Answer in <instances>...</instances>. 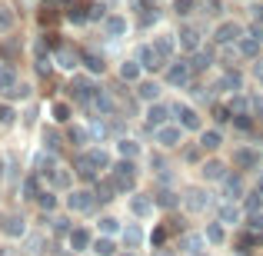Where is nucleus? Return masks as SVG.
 I'll return each instance as SVG.
<instances>
[{"label":"nucleus","mask_w":263,"mask_h":256,"mask_svg":"<svg viewBox=\"0 0 263 256\" xmlns=\"http://www.w3.org/2000/svg\"><path fill=\"white\" fill-rule=\"evenodd\" d=\"M260 163H263V147L260 143H237L233 147V153H230V167L237 170V173H257L260 170Z\"/></svg>","instance_id":"1"},{"label":"nucleus","mask_w":263,"mask_h":256,"mask_svg":"<svg viewBox=\"0 0 263 256\" xmlns=\"http://www.w3.org/2000/svg\"><path fill=\"white\" fill-rule=\"evenodd\" d=\"M203 37H206V30L200 27V20H197V17H193V20H180V27H177L180 53H197L200 47H206V44H203Z\"/></svg>","instance_id":"2"},{"label":"nucleus","mask_w":263,"mask_h":256,"mask_svg":"<svg viewBox=\"0 0 263 256\" xmlns=\"http://www.w3.org/2000/svg\"><path fill=\"white\" fill-rule=\"evenodd\" d=\"M243 30H247V24H233V17H220V24H213L210 27V40H213V47H237V40L243 37Z\"/></svg>","instance_id":"3"},{"label":"nucleus","mask_w":263,"mask_h":256,"mask_svg":"<svg viewBox=\"0 0 263 256\" xmlns=\"http://www.w3.org/2000/svg\"><path fill=\"white\" fill-rule=\"evenodd\" d=\"M210 190H206V183H193L186 186V190H180V206H183L186 213H193V216H200V213L210 210Z\"/></svg>","instance_id":"4"},{"label":"nucleus","mask_w":263,"mask_h":256,"mask_svg":"<svg viewBox=\"0 0 263 256\" xmlns=\"http://www.w3.org/2000/svg\"><path fill=\"white\" fill-rule=\"evenodd\" d=\"M160 80H163V87L167 90H186L190 87V80H193V73H190V64H186L183 57H177V60H170L167 67H163V73H160Z\"/></svg>","instance_id":"5"},{"label":"nucleus","mask_w":263,"mask_h":256,"mask_svg":"<svg viewBox=\"0 0 263 256\" xmlns=\"http://www.w3.org/2000/svg\"><path fill=\"white\" fill-rule=\"evenodd\" d=\"M183 140H186V130L180 127L177 120H170V123H163V127L154 130V143H157V150H163V153L180 150V147H183Z\"/></svg>","instance_id":"6"},{"label":"nucleus","mask_w":263,"mask_h":256,"mask_svg":"<svg viewBox=\"0 0 263 256\" xmlns=\"http://www.w3.org/2000/svg\"><path fill=\"white\" fill-rule=\"evenodd\" d=\"M137 160H117L114 167H110V180H114L117 193H134L137 190Z\"/></svg>","instance_id":"7"},{"label":"nucleus","mask_w":263,"mask_h":256,"mask_svg":"<svg viewBox=\"0 0 263 256\" xmlns=\"http://www.w3.org/2000/svg\"><path fill=\"white\" fill-rule=\"evenodd\" d=\"M217 220L227 230H243V220H247L243 203H237V200H217Z\"/></svg>","instance_id":"8"},{"label":"nucleus","mask_w":263,"mask_h":256,"mask_svg":"<svg viewBox=\"0 0 263 256\" xmlns=\"http://www.w3.org/2000/svg\"><path fill=\"white\" fill-rule=\"evenodd\" d=\"M150 44L157 47V53H160L167 64L180 57V44H177V30H174V27H163V30H157L154 37H150Z\"/></svg>","instance_id":"9"},{"label":"nucleus","mask_w":263,"mask_h":256,"mask_svg":"<svg viewBox=\"0 0 263 256\" xmlns=\"http://www.w3.org/2000/svg\"><path fill=\"white\" fill-rule=\"evenodd\" d=\"M134 60L143 67V73H163V67H167V60H163L160 53H157V47L150 44V40H143V44L137 47Z\"/></svg>","instance_id":"10"},{"label":"nucleus","mask_w":263,"mask_h":256,"mask_svg":"<svg viewBox=\"0 0 263 256\" xmlns=\"http://www.w3.org/2000/svg\"><path fill=\"white\" fill-rule=\"evenodd\" d=\"M200 173V183H223V176L230 173V167H227V160H220L217 153H210V156H203V163L197 167Z\"/></svg>","instance_id":"11"},{"label":"nucleus","mask_w":263,"mask_h":256,"mask_svg":"<svg viewBox=\"0 0 263 256\" xmlns=\"http://www.w3.org/2000/svg\"><path fill=\"white\" fill-rule=\"evenodd\" d=\"M197 143H200V150H203L206 156H210V153H220V150H223V143H227L223 127H217V123H206V127L197 133Z\"/></svg>","instance_id":"12"},{"label":"nucleus","mask_w":263,"mask_h":256,"mask_svg":"<svg viewBox=\"0 0 263 256\" xmlns=\"http://www.w3.org/2000/svg\"><path fill=\"white\" fill-rule=\"evenodd\" d=\"M170 120H174V107H170V103H163V100L143 103V123H147L150 130L163 127V123H170Z\"/></svg>","instance_id":"13"},{"label":"nucleus","mask_w":263,"mask_h":256,"mask_svg":"<svg viewBox=\"0 0 263 256\" xmlns=\"http://www.w3.org/2000/svg\"><path fill=\"white\" fill-rule=\"evenodd\" d=\"M134 87H137L134 93H137V100H140V103H157V100H163V90H167L160 77H157V80H150V73L140 80V84H134Z\"/></svg>","instance_id":"14"},{"label":"nucleus","mask_w":263,"mask_h":256,"mask_svg":"<svg viewBox=\"0 0 263 256\" xmlns=\"http://www.w3.org/2000/svg\"><path fill=\"white\" fill-rule=\"evenodd\" d=\"M93 206H97V193L93 190H67V210L90 213Z\"/></svg>","instance_id":"15"},{"label":"nucleus","mask_w":263,"mask_h":256,"mask_svg":"<svg viewBox=\"0 0 263 256\" xmlns=\"http://www.w3.org/2000/svg\"><path fill=\"white\" fill-rule=\"evenodd\" d=\"M103 30H107V37H114V40L127 37V33H130L127 13H107V17H103Z\"/></svg>","instance_id":"16"},{"label":"nucleus","mask_w":263,"mask_h":256,"mask_svg":"<svg viewBox=\"0 0 263 256\" xmlns=\"http://www.w3.org/2000/svg\"><path fill=\"white\" fill-rule=\"evenodd\" d=\"M154 210H157V203H154V196H147V193H130V213H134L137 220H147V216H154Z\"/></svg>","instance_id":"17"},{"label":"nucleus","mask_w":263,"mask_h":256,"mask_svg":"<svg viewBox=\"0 0 263 256\" xmlns=\"http://www.w3.org/2000/svg\"><path fill=\"white\" fill-rule=\"evenodd\" d=\"M114 150H117L120 160H140V156H143V143L137 140V136H120Z\"/></svg>","instance_id":"18"},{"label":"nucleus","mask_w":263,"mask_h":256,"mask_svg":"<svg viewBox=\"0 0 263 256\" xmlns=\"http://www.w3.org/2000/svg\"><path fill=\"white\" fill-rule=\"evenodd\" d=\"M67 243H70V253H84L93 246V237H90L87 226H73L70 233H67Z\"/></svg>","instance_id":"19"},{"label":"nucleus","mask_w":263,"mask_h":256,"mask_svg":"<svg viewBox=\"0 0 263 256\" xmlns=\"http://www.w3.org/2000/svg\"><path fill=\"white\" fill-rule=\"evenodd\" d=\"M203 240H206V246H223L227 243V226L220 223V220H210V223H203Z\"/></svg>","instance_id":"20"},{"label":"nucleus","mask_w":263,"mask_h":256,"mask_svg":"<svg viewBox=\"0 0 263 256\" xmlns=\"http://www.w3.org/2000/svg\"><path fill=\"white\" fill-rule=\"evenodd\" d=\"M117 77H120L123 84H140V80L147 77V73H143V67L137 64L134 57H130V60H123V64L117 67Z\"/></svg>","instance_id":"21"},{"label":"nucleus","mask_w":263,"mask_h":256,"mask_svg":"<svg viewBox=\"0 0 263 256\" xmlns=\"http://www.w3.org/2000/svg\"><path fill=\"white\" fill-rule=\"evenodd\" d=\"M53 60H57V67H60V70H67V73H73V70L80 67V53L70 50V47H57Z\"/></svg>","instance_id":"22"},{"label":"nucleus","mask_w":263,"mask_h":256,"mask_svg":"<svg viewBox=\"0 0 263 256\" xmlns=\"http://www.w3.org/2000/svg\"><path fill=\"white\" fill-rule=\"evenodd\" d=\"M260 50H263V40L250 37V33H243V37L237 40V53H240V57H247V60H257Z\"/></svg>","instance_id":"23"},{"label":"nucleus","mask_w":263,"mask_h":256,"mask_svg":"<svg viewBox=\"0 0 263 256\" xmlns=\"http://www.w3.org/2000/svg\"><path fill=\"white\" fill-rule=\"evenodd\" d=\"M203 150H200V143L197 140H193V143H186L183 140V147H180V160H183V163H190V167H200V163H203Z\"/></svg>","instance_id":"24"},{"label":"nucleus","mask_w":263,"mask_h":256,"mask_svg":"<svg viewBox=\"0 0 263 256\" xmlns=\"http://www.w3.org/2000/svg\"><path fill=\"white\" fill-rule=\"evenodd\" d=\"M197 7H200V0H170V10L180 20H193L197 17Z\"/></svg>","instance_id":"25"},{"label":"nucleus","mask_w":263,"mask_h":256,"mask_svg":"<svg viewBox=\"0 0 263 256\" xmlns=\"http://www.w3.org/2000/svg\"><path fill=\"white\" fill-rule=\"evenodd\" d=\"M87 160H90V167H93L97 173L114 167V160H110V153H107V150H100V147H90V150H87Z\"/></svg>","instance_id":"26"},{"label":"nucleus","mask_w":263,"mask_h":256,"mask_svg":"<svg viewBox=\"0 0 263 256\" xmlns=\"http://www.w3.org/2000/svg\"><path fill=\"white\" fill-rule=\"evenodd\" d=\"M47 180H50L57 190H73V176H70V170H67V167H53L50 173H47Z\"/></svg>","instance_id":"27"},{"label":"nucleus","mask_w":263,"mask_h":256,"mask_svg":"<svg viewBox=\"0 0 263 256\" xmlns=\"http://www.w3.org/2000/svg\"><path fill=\"white\" fill-rule=\"evenodd\" d=\"M120 237H123V243H127L130 250H137V246L147 240V237H143V230H140V223H127V226L120 230Z\"/></svg>","instance_id":"28"},{"label":"nucleus","mask_w":263,"mask_h":256,"mask_svg":"<svg viewBox=\"0 0 263 256\" xmlns=\"http://www.w3.org/2000/svg\"><path fill=\"white\" fill-rule=\"evenodd\" d=\"M180 246H183V253H200L206 246V240H203V233H183V240H180Z\"/></svg>","instance_id":"29"},{"label":"nucleus","mask_w":263,"mask_h":256,"mask_svg":"<svg viewBox=\"0 0 263 256\" xmlns=\"http://www.w3.org/2000/svg\"><path fill=\"white\" fill-rule=\"evenodd\" d=\"M90 250H93V256H117V243L114 237H97Z\"/></svg>","instance_id":"30"},{"label":"nucleus","mask_w":263,"mask_h":256,"mask_svg":"<svg viewBox=\"0 0 263 256\" xmlns=\"http://www.w3.org/2000/svg\"><path fill=\"white\" fill-rule=\"evenodd\" d=\"M4 233L7 237H27V220L24 216H7L4 220Z\"/></svg>","instance_id":"31"},{"label":"nucleus","mask_w":263,"mask_h":256,"mask_svg":"<svg viewBox=\"0 0 263 256\" xmlns=\"http://www.w3.org/2000/svg\"><path fill=\"white\" fill-rule=\"evenodd\" d=\"M37 203H40V210H44V213H53L60 200H57V193H53V190H40L37 193Z\"/></svg>","instance_id":"32"},{"label":"nucleus","mask_w":263,"mask_h":256,"mask_svg":"<svg viewBox=\"0 0 263 256\" xmlns=\"http://www.w3.org/2000/svg\"><path fill=\"white\" fill-rule=\"evenodd\" d=\"M97 226H100V233H103V237H117V233L123 230L117 216H100V220H97Z\"/></svg>","instance_id":"33"},{"label":"nucleus","mask_w":263,"mask_h":256,"mask_svg":"<svg viewBox=\"0 0 263 256\" xmlns=\"http://www.w3.org/2000/svg\"><path fill=\"white\" fill-rule=\"evenodd\" d=\"M80 64H84L87 70L93 73V77H97V73H103V70H107V64H103V57H100V53H87V57H80Z\"/></svg>","instance_id":"34"},{"label":"nucleus","mask_w":263,"mask_h":256,"mask_svg":"<svg viewBox=\"0 0 263 256\" xmlns=\"http://www.w3.org/2000/svg\"><path fill=\"white\" fill-rule=\"evenodd\" d=\"M17 84H20V80H17V70H13V67H4V70H0V90H4V93H10Z\"/></svg>","instance_id":"35"},{"label":"nucleus","mask_w":263,"mask_h":256,"mask_svg":"<svg viewBox=\"0 0 263 256\" xmlns=\"http://www.w3.org/2000/svg\"><path fill=\"white\" fill-rule=\"evenodd\" d=\"M13 24H17V13L10 7H0V33H10Z\"/></svg>","instance_id":"36"},{"label":"nucleus","mask_w":263,"mask_h":256,"mask_svg":"<svg viewBox=\"0 0 263 256\" xmlns=\"http://www.w3.org/2000/svg\"><path fill=\"white\" fill-rule=\"evenodd\" d=\"M67 136H70L73 147H87V143H90V130L87 127H70V133H67Z\"/></svg>","instance_id":"37"},{"label":"nucleus","mask_w":263,"mask_h":256,"mask_svg":"<svg viewBox=\"0 0 263 256\" xmlns=\"http://www.w3.org/2000/svg\"><path fill=\"white\" fill-rule=\"evenodd\" d=\"M53 120H57V123H67V120H70V103H64V100L53 103Z\"/></svg>","instance_id":"38"},{"label":"nucleus","mask_w":263,"mask_h":256,"mask_svg":"<svg viewBox=\"0 0 263 256\" xmlns=\"http://www.w3.org/2000/svg\"><path fill=\"white\" fill-rule=\"evenodd\" d=\"M247 77L250 80H260V87H263V60H250V70H247Z\"/></svg>","instance_id":"39"},{"label":"nucleus","mask_w":263,"mask_h":256,"mask_svg":"<svg viewBox=\"0 0 263 256\" xmlns=\"http://www.w3.org/2000/svg\"><path fill=\"white\" fill-rule=\"evenodd\" d=\"M37 176H30V180H24V200H37Z\"/></svg>","instance_id":"40"},{"label":"nucleus","mask_w":263,"mask_h":256,"mask_svg":"<svg viewBox=\"0 0 263 256\" xmlns=\"http://www.w3.org/2000/svg\"><path fill=\"white\" fill-rule=\"evenodd\" d=\"M13 120H17V113H13V107H7V103H0V123H7V127H10Z\"/></svg>","instance_id":"41"},{"label":"nucleus","mask_w":263,"mask_h":256,"mask_svg":"<svg viewBox=\"0 0 263 256\" xmlns=\"http://www.w3.org/2000/svg\"><path fill=\"white\" fill-rule=\"evenodd\" d=\"M53 230H57L60 237H67V233H70L73 226H70V220H67V216H60V220H53Z\"/></svg>","instance_id":"42"},{"label":"nucleus","mask_w":263,"mask_h":256,"mask_svg":"<svg viewBox=\"0 0 263 256\" xmlns=\"http://www.w3.org/2000/svg\"><path fill=\"white\" fill-rule=\"evenodd\" d=\"M10 96H13V100H27V96H30V87H27V84H17V87L10 90Z\"/></svg>","instance_id":"43"},{"label":"nucleus","mask_w":263,"mask_h":256,"mask_svg":"<svg viewBox=\"0 0 263 256\" xmlns=\"http://www.w3.org/2000/svg\"><path fill=\"white\" fill-rule=\"evenodd\" d=\"M40 246H44V240H40V237H27V253H30V256H37Z\"/></svg>","instance_id":"44"},{"label":"nucleus","mask_w":263,"mask_h":256,"mask_svg":"<svg viewBox=\"0 0 263 256\" xmlns=\"http://www.w3.org/2000/svg\"><path fill=\"white\" fill-rule=\"evenodd\" d=\"M154 256H177V250H170V246H157Z\"/></svg>","instance_id":"45"},{"label":"nucleus","mask_w":263,"mask_h":256,"mask_svg":"<svg viewBox=\"0 0 263 256\" xmlns=\"http://www.w3.org/2000/svg\"><path fill=\"white\" fill-rule=\"evenodd\" d=\"M17 50H20V44H17V40H10V44H4V53H10V57H13Z\"/></svg>","instance_id":"46"},{"label":"nucleus","mask_w":263,"mask_h":256,"mask_svg":"<svg viewBox=\"0 0 263 256\" xmlns=\"http://www.w3.org/2000/svg\"><path fill=\"white\" fill-rule=\"evenodd\" d=\"M253 186H257V190L263 193V167H260V173H257V180H253Z\"/></svg>","instance_id":"47"},{"label":"nucleus","mask_w":263,"mask_h":256,"mask_svg":"<svg viewBox=\"0 0 263 256\" xmlns=\"http://www.w3.org/2000/svg\"><path fill=\"white\" fill-rule=\"evenodd\" d=\"M0 256H13V253H10V250H0Z\"/></svg>","instance_id":"48"},{"label":"nucleus","mask_w":263,"mask_h":256,"mask_svg":"<svg viewBox=\"0 0 263 256\" xmlns=\"http://www.w3.org/2000/svg\"><path fill=\"white\" fill-rule=\"evenodd\" d=\"M0 176H4V160H0Z\"/></svg>","instance_id":"49"},{"label":"nucleus","mask_w":263,"mask_h":256,"mask_svg":"<svg viewBox=\"0 0 263 256\" xmlns=\"http://www.w3.org/2000/svg\"><path fill=\"white\" fill-rule=\"evenodd\" d=\"M117 256H134V253H117Z\"/></svg>","instance_id":"50"},{"label":"nucleus","mask_w":263,"mask_h":256,"mask_svg":"<svg viewBox=\"0 0 263 256\" xmlns=\"http://www.w3.org/2000/svg\"><path fill=\"white\" fill-rule=\"evenodd\" d=\"M57 256H70V253H57Z\"/></svg>","instance_id":"51"},{"label":"nucleus","mask_w":263,"mask_h":256,"mask_svg":"<svg viewBox=\"0 0 263 256\" xmlns=\"http://www.w3.org/2000/svg\"><path fill=\"white\" fill-rule=\"evenodd\" d=\"M260 90H263V87H260Z\"/></svg>","instance_id":"52"}]
</instances>
